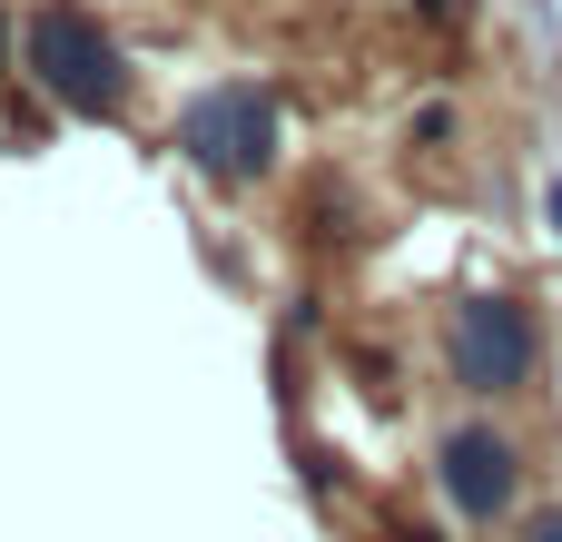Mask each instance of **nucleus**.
<instances>
[{"instance_id":"f257e3e1","label":"nucleus","mask_w":562,"mask_h":542,"mask_svg":"<svg viewBox=\"0 0 562 542\" xmlns=\"http://www.w3.org/2000/svg\"><path fill=\"white\" fill-rule=\"evenodd\" d=\"M20 69H30L40 99L69 109V118H119V109H128V59H119V39H109L79 0H40V10H30Z\"/></svg>"},{"instance_id":"f03ea898","label":"nucleus","mask_w":562,"mask_h":542,"mask_svg":"<svg viewBox=\"0 0 562 542\" xmlns=\"http://www.w3.org/2000/svg\"><path fill=\"white\" fill-rule=\"evenodd\" d=\"M178 158H188L198 178H217V188L267 178V168H277V99H267L257 79L198 89V99L178 109Z\"/></svg>"},{"instance_id":"7ed1b4c3","label":"nucleus","mask_w":562,"mask_h":542,"mask_svg":"<svg viewBox=\"0 0 562 542\" xmlns=\"http://www.w3.org/2000/svg\"><path fill=\"white\" fill-rule=\"evenodd\" d=\"M445 355H454V385H464V395H524L533 365H543L533 306H514V296H464L454 326H445Z\"/></svg>"},{"instance_id":"20e7f679","label":"nucleus","mask_w":562,"mask_h":542,"mask_svg":"<svg viewBox=\"0 0 562 542\" xmlns=\"http://www.w3.org/2000/svg\"><path fill=\"white\" fill-rule=\"evenodd\" d=\"M445 494H454L464 523H504L514 494H524V454H514V434H494V425L445 434Z\"/></svg>"},{"instance_id":"39448f33","label":"nucleus","mask_w":562,"mask_h":542,"mask_svg":"<svg viewBox=\"0 0 562 542\" xmlns=\"http://www.w3.org/2000/svg\"><path fill=\"white\" fill-rule=\"evenodd\" d=\"M543 217H553V237H562V178H543Z\"/></svg>"},{"instance_id":"423d86ee","label":"nucleus","mask_w":562,"mask_h":542,"mask_svg":"<svg viewBox=\"0 0 562 542\" xmlns=\"http://www.w3.org/2000/svg\"><path fill=\"white\" fill-rule=\"evenodd\" d=\"M415 10H425V20H464V0H415Z\"/></svg>"},{"instance_id":"0eeeda50","label":"nucleus","mask_w":562,"mask_h":542,"mask_svg":"<svg viewBox=\"0 0 562 542\" xmlns=\"http://www.w3.org/2000/svg\"><path fill=\"white\" fill-rule=\"evenodd\" d=\"M533 542H562V513H543V523H533Z\"/></svg>"},{"instance_id":"6e6552de","label":"nucleus","mask_w":562,"mask_h":542,"mask_svg":"<svg viewBox=\"0 0 562 542\" xmlns=\"http://www.w3.org/2000/svg\"><path fill=\"white\" fill-rule=\"evenodd\" d=\"M0 69H10V20H0Z\"/></svg>"}]
</instances>
